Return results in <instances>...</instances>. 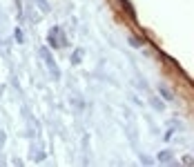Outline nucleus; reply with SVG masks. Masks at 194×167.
<instances>
[{"label":"nucleus","mask_w":194,"mask_h":167,"mask_svg":"<svg viewBox=\"0 0 194 167\" xmlns=\"http://www.w3.org/2000/svg\"><path fill=\"white\" fill-rule=\"evenodd\" d=\"M40 56L45 58V62H47V67H49V71L54 74V78H60V71H58V67H56V60H54V58L49 56V51L45 49V47L40 49Z\"/></svg>","instance_id":"obj_1"},{"label":"nucleus","mask_w":194,"mask_h":167,"mask_svg":"<svg viewBox=\"0 0 194 167\" xmlns=\"http://www.w3.org/2000/svg\"><path fill=\"white\" fill-rule=\"evenodd\" d=\"M80 58H83V49H76V51H74V56H71V62H74V65H78V62H80Z\"/></svg>","instance_id":"obj_2"},{"label":"nucleus","mask_w":194,"mask_h":167,"mask_svg":"<svg viewBox=\"0 0 194 167\" xmlns=\"http://www.w3.org/2000/svg\"><path fill=\"white\" fill-rule=\"evenodd\" d=\"M159 92L163 94V98H165V100H172V98H174V96H172V94H169V89H165V87H163V85H159Z\"/></svg>","instance_id":"obj_3"},{"label":"nucleus","mask_w":194,"mask_h":167,"mask_svg":"<svg viewBox=\"0 0 194 167\" xmlns=\"http://www.w3.org/2000/svg\"><path fill=\"white\" fill-rule=\"evenodd\" d=\"M159 160H163V163H169V160H172L169 151H161V154H159Z\"/></svg>","instance_id":"obj_4"}]
</instances>
